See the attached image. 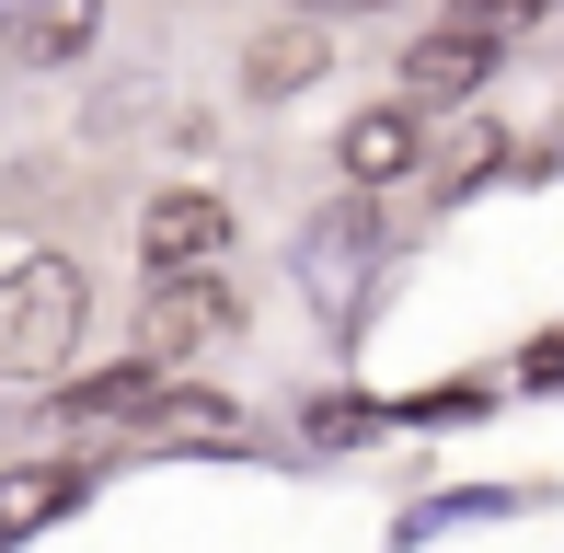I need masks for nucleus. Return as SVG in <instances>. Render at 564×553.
Listing matches in <instances>:
<instances>
[{
    "mask_svg": "<svg viewBox=\"0 0 564 553\" xmlns=\"http://www.w3.org/2000/svg\"><path fill=\"white\" fill-rule=\"evenodd\" d=\"M93 323V289L69 254H12L0 265V381H58Z\"/></svg>",
    "mask_w": 564,
    "mask_h": 553,
    "instance_id": "obj_1",
    "label": "nucleus"
},
{
    "mask_svg": "<svg viewBox=\"0 0 564 553\" xmlns=\"http://www.w3.org/2000/svg\"><path fill=\"white\" fill-rule=\"evenodd\" d=\"M289 276H300V300H312L335 335H357V300H369V276H380V196H335V208L300 231V254H289Z\"/></svg>",
    "mask_w": 564,
    "mask_h": 553,
    "instance_id": "obj_2",
    "label": "nucleus"
},
{
    "mask_svg": "<svg viewBox=\"0 0 564 553\" xmlns=\"http://www.w3.org/2000/svg\"><path fill=\"white\" fill-rule=\"evenodd\" d=\"M496 58H507V35H496V23H426V35L415 46H403V105H415V116H438V105H473V93L484 82H496Z\"/></svg>",
    "mask_w": 564,
    "mask_h": 553,
    "instance_id": "obj_3",
    "label": "nucleus"
},
{
    "mask_svg": "<svg viewBox=\"0 0 564 553\" xmlns=\"http://www.w3.org/2000/svg\"><path fill=\"white\" fill-rule=\"evenodd\" d=\"M230 323H242V300H230L219 265H185V276H150V312H139V358H196V346H219Z\"/></svg>",
    "mask_w": 564,
    "mask_h": 553,
    "instance_id": "obj_4",
    "label": "nucleus"
},
{
    "mask_svg": "<svg viewBox=\"0 0 564 553\" xmlns=\"http://www.w3.org/2000/svg\"><path fill=\"white\" fill-rule=\"evenodd\" d=\"M230 254V196L219 185H162L139 208V265L150 276H185V265H219Z\"/></svg>",
    "mask_w": 564,
    "mask_h": 553,
    "instance_id": "obj_5",
    "label": "nucleus"
},
{
    "mask_svg": "<svg viewBox=\"0 0 564 553\" xmlns=\"http://www.w3.org/2000/svg\"><path fill=\"white\" fill-rule=\"evenodd\" d=\"M323 69H335V23L323 12H289V23H265V35L242 46V93L253 105H300Z\"/></svg>",
    "mask_w": 564,
    "mask_h": 553,
    "instance_id": "obj_6",
    "label": "nucleus"
},
{
    "mask_svg": "<svg viewBox=\"0 0 564 553\" xmlns=\"http://www.w3.org/2000/svg\"><path fill=\"white\" fill-rule=\"evenodd\" d=\"M415 162H426V116L415 105H369V116H346V139H335V173H346L357 196L403 185Z\"/></svg>",
    "mask_w": 564,
    "mask_h": 553,
    "instance_id": "obj_7",
    "label": "nucleus"
},
{
    "mask_svg": "<svg viewBox=\"0 0 564 553\" xmlns=\"http://www.w3.org/2000/svg\"><path fill=\"white\" fill-rule=\"evenodd\" d=\"M93 35H105V0H0V58L23 69H69Z\"/></svg>",
    "mask_w": 564,
    "mask_h": 553,
    "instance_id": "obj_8",
    "label": "nucleus"
},
{
    "mask_svg": "<svg viewBox=\"0 0 564 553\" xmlns=\"http://www.w3.org/2000/svg\"><path fill=\"white\" fill-rule=\"evenodd\" d=\"M93 496V473L82 462H46V473H0V553H23L46 531V519H69Z\"/></svg>",
    "mask_w": 564,
    "mask_h": 553,
    "instance_id": "obj_9",
    "label": "nucleus"
},
{
    "mask_svg": "<svg viewBox=\"0 0 564 553\" xmlns=\"http://www.w3.org/2000/svg\"><path fill=\"white\" fill-rule=\"evenodd\" d=\"M230 426H242V415H230L219 404V392H150V404H139V438H127V449H139V462H150V449H196V438H230Z\"/></svg>",
    "mask_w": 564,
    "mask_h": 553,
    "instance_id": "obj_10",
    "label": "nucleus"
},
{
    "mask_svg": "<svg viewBox=\"0 0 564 553\" xmlns=\"http://www.w3.org/2000/svg\"><path fill=\"white\" fill-rule=\"evenodd\" d=\"M173 369L162 358H139V369H105V381H82V392H58V426H127L150 404V392H162Z\"/></svg>",
    "mask_w": 564,
    "mask_h": 553,
    "instance_id": "obj_11",
    "label": "nucleus"
},
{
    "mask_svg": "<svg viewBox=\"0 0 564 553\" xmlns=\"http://www.w3.org/2000/svg\"><path fill=\"white\" fill-rule=\"evenodd\" d=\"M530 496L519 485H460V496H426L415 519H403V542H438V531H473V519H519Z\"/></svg>",
    "mask_w": 564,
    "mask_h": 553,
    "instance_id": "obj_12",
    "label": "nucleus"
},
{
    "mask_svg": "<svg viewBox=\"0 0 564 553\" xmlns=\"http://www.w3.org/2000/svg\"><path fill=\"white\" fill-rule=\"evenodd\" d=\"M496 162H507V128H484V116H473V139H449V150H438V196H473Z\"/></svg>",
    "mask_w": 564,
    "mask_h": 553,
    "instance_id": "obj_13",
    "label": "nucleus"
},
{
    "mask_svg": "<svg viewBox=\"0 0 564 553\" xmlns=\"http://www.w3.org/2000/svg\"><path fill=\"white\" fill-rule=\"evenodd\" d=\"M300 438H312V449H357V438H380V404L335 392V404H312V415H300Z\"/></svg>",
    "mask_w": 564,
    "mask_h": 553,
    "instance_id": "obj_14",
    "label": "nucleus"
},
{
    "mask_svg": "<svg viewBox=\"0 0 564 553\" xmlns=\"http://www.w3.org/2000/svg\"><path fill=\"white\" fill-rule=\"evenodd\" d=\"M553 12V0H460V23H496V35H507V23H542Z\"/></svg>",
    "mask_w": 564,
    "mask_h": 553,
    "instance_id": "obj_15",
    "label": "nucleus"
},
{
    "mask_svg": "<svg viewBox=\"0 0 564 553\" xmlns=\"http://www.w3.org/2000/svg\"><path fill=\"white\" fill-rule=\"evenodd\" d=\"M553 381H564V335H542V346L519 358V392H553Z\"/></svg>",
    "mask_w": 564,
    "mask_h": 553,
    "instance_id": "obj_16",
    "label": "nucleus"
},
{
    "mask_svg": "<svg viewBox=\"0 0 564 553\" xmlns=\"http://www.w3.org/2000/svg\"><path fill=\"white\" fill-rule=\"evenodd\" d=\"M335 12H380V0H323V23H335Z\"/></svg>",
    "mask_w": 564,
    "mask_h": 553,
    "instance_id": "obj_17",
    "label": "nucleus"
}]
</instances>
